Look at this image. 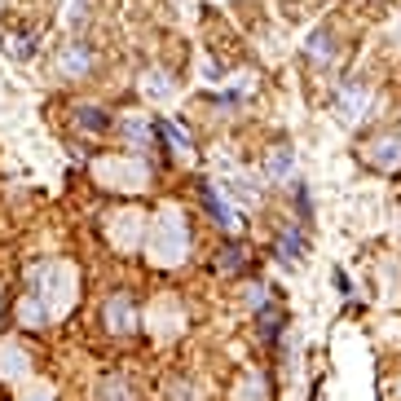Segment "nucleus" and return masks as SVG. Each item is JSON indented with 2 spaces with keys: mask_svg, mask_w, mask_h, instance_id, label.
<instances>
[{
  "mask_svg": "<svg viewBox=\"0 0 401 401\" xmlns=\"http://www.w3.org/2000/svg\"><path fill=\"white\" fill-rule=\"evenodd\" d=\"M370 159L380 163V168H392V163H401V141H380L370 150Z\"/></svg>",
  "mask_w": 401,
  "mask_h": 401,
  "instance_id": "f03ea898",
  "label": "nucleus"
},
{
  "mask_svg": "<svg viewBox=\"0 0 401 401\" xmlns=\"http://www.w3.org/2000/svg\"><path fill=\"white\" fill-rule=\"evenodd\" d=\"M80 123H88V128H97V133L111 128V119H106L102 111H80Z\"/></svg>",
  "mask_w": 401,
  "mask_h": 401,
  "instance_id": "20e7f679",
  "label": "nucleus"
},
{
  "mask_svg": "<svg viewBox=\"0 0 401 401\" xmlns=\"http://www.w3.org/2000/svg\"><path fill=\"white\" fill-rule=\"evenodd\" d=\"M106 322H111V331H128L133 327V305L123 295H115L111 305H106Z\"/></svg>",
  "mask_w": 401,
  "mask_h": 401,
  "instance_id": "f257e3e1",
  "label": "nucleus"
},
{
  "mask_svg": "<svg viewBox=\"0 0 401 401\" xmlns=\"http://www.w3.org/2000/svg\"><path fill=\"white\" fill-rule=\"evenodd\" d=\"M287 163H291V150L283 146V150H278V155H273V159H269V172H273V177H283V172H287Z\"/></svg>",
  "mask_w": 401,
  "mask_h": 401,
  "instance_id": "423d86ee",
  "label": "nucleus"
},
{
  "mask_svg": "<svg viewBox=\"0 0 401 401\" xmlns=\"http://www.w3.org/2000/svg\"><path fill=\"white\" fill-rule=\"evenodd\" d=\"M234 265H243V252H238V247H230V252L220 256V269H234Z\"/></svg>",
  "mask_w": 401,
  "mask_h": 401,
  "instance_id": "0eeeda50",
  "label": "nucleus"
},
{
  "mask_svg": "<svg viewBox=\"0 0 401 401\" xmlns=\"http://www.w3.org/2000/svg\"><path fill=\"white\" fill-rule=\"evenodd\" d=\"M283 252H287V256H300V234H295V230L283 238Z\"/></svg>",
  "mask_w": 401,
  "mask_h": 401,
  "instance_id": "6e6552de",
  "label": "nucleus"
},
{
  "mask_svg": "<svg viewBox=\"0 0 401 401\" xmlns=\"http://www.w3.org/2000/svg\"><path fill=\"white\" fill-rule=\"evenodd\" d=\"M362 106H366V93H362V88H348V106H344V115H348V119H357Z\"/></svg>",
  "mask_w": 401,
  "mask_h": 401,
  "instance_id": "7ed1b4c3",
  "label": "nucleus"
},
{
  "mask_svg": "<svg viewBox=\"0 0 401 401\" xmlns=\"http://www.w3.org/2000/svg\"><path fill=\"white\" fill-rule=\"evenodd\" d=\"M278 322H283V313L273 309V305H265V313H260V331L269 335V331H278Z\"/></svg>",
  "mask_w": 401,
  "mask_h": 401,
  "instance_id": "39448f33",
  "label": "nucleus"
}]
</instances>
